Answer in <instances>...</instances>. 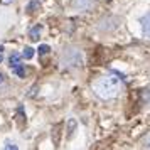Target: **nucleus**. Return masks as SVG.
<instances>
[{"label":"nucleus","instance_id":"obj_1","mask_svg":"<svg viewBox=\"0 0 150 150\" xmlns=\"http://www.w3.org/2000/svg\"><path fill=\"white\" fill-rule=\"evenodd\" d=\"M91 88L95 91V95L101 100H113L118 96L120 89H122V84H120V79L115 78V76H101L93 81Z\"/></svg>","mask_w":150,"mask_h":150},{"label":"nucleus","instance_id":"obj_2","mask_svg":"<svg viewBox=\"0 0 150 150\" xmlns=\"http://www.w3.org/2000/svg\"><path fill=\"white\" fill-rule=\"evenodd\" d=\"M71 4H73V7H74L76 10H81V12H86V10H89V8L93 7L95 0H73Z\"/></svg>","mask_w":150,"mask_h":150},{"label":"nucleus","instance_id":"obj_3","mask_svg":"<svg viewBox=\"0 0 150 150\" xmlns=\"http://www.w3.org/2000/svg\"><path fill=\"white\" fill-rule=\"evenodd\" d=\"M140 25H142V30L145 35H150V12L149 14H145L140 19Z\"/></svg>","mask_w":150,"mask_h":150},{"label":"nucleus","instance_id":"obj_4","mask_svg":"<svg viewBox=\"0 0 150 150\" xmlns=\"http://www.w3.org/2000/svg\"><path fill=\"white\" fill-rule=\"evenodd\" d=\"M21 57L22 56H19L17 52H14V54L8 57V62H10V68H15V66H19L21 64Z\"/></svg>","mask_w":150,"mask_h":150},{"label":"nucleus","instance_id":"obj_5","mask_svg":"<svg viewBox=\"0 0 150 150\" xmlns=\"http://www.w3.org/2000/svg\"><path fill=\"white\" fill-rule=\"evenodd\" d=\"M12 71H14L19 78H24V76H25V68H24V64H19V66L12 68Z\"/></svg>","mask_w":150,"mask_h":150},{"label":"nucleus","instance_id":"obj_6","mask_svg":"<svg viewBox=\"0 0 150 150\" xmlns=\"http://www.w3.org/2000/svg\"><path fill=\"white\" fill-rule=\"evenodd\" d=\"M39 34H41V25H35L34 29H30V39L32 41H37L39 39Z\"/></svg>","mask_w":150,"mask_h":150},{"label":"nucleus","instance_id":"obj_7","mask_svg":"<svg viewBox=\"0 0 150 150\" xmlns=\"http://www.w3.org/2000/svg\"><path fill=\"white\" fill-rule=\"evenodd\" d=\"M35 54V51L32 47H25L24 49V52H22V57H25V59H32Z\"/></svg>","mask_w":150,"mask_h":150},{"label":"nucleus","instance_id":"obj_8","mask_svg":"<svg viewBox=\"0 0 150 150\" xmlns=\"http://www.w3.org/2000/svg\"><path fill=\"white\" fill-rule=\"evenodd\" d=\"M37 51H39V54H47L49 51H51V47H49V46H46V44H42V46H39V49H37Z\"/></svg>","mask_w":150,"mask_h":150},{"label":"nucleus","instance_id":"obj_9","mask_svg":"<svg viewBox=\"0 0 150 150\" xmlns=\"http://www.w3.org/2000/svg\"><path fill=\"white\" fill-rule=\"evenodd\" d=\"M37 5H39V4H37V0H34V2H30V4H29L27 10H29V12H32L34 8H37Z\"/></svg>","mask_w":150,"mask_h":150},{"label":"nucleus","instance_id":"obj_10","mask_svg":"<svg viewBox=\"0 0 150 150\" xmlns=\"http://www.w3.org/2000/svg\"><path fill=\"white\" fill-rule=\"evenodd\" d=\"M76 128V122L74 120H69V133H71V130Z\"/></svg>","mask_w":150,"mask_h":150},{"label":"nucleus","instance_id":"obj_11","mask_svg":"<svg viewBox=\"0 0 150 150\" xmlns=\"http://www.w3.org/2000/svg\"><path fill=\"white\" fill-rule=\"evenodd\" d=\"M5 149H17V145H15V143H12V142H7L5 143Z\"/></svg>","mask_w":150,"mask_h":150},{"label":"nucleus","instance_id":"obj_12","mask_svg":"<svg viewBox=\"0 0 150 150\" xmlns=\"http://www.w3.org/2000/svg\"><path fill=\"white\" fill-rule=\"evenodd\" d=\"M0 2H2V4H5V5H8V4H12L14 0H0Z\"/></svg>","mask_w":150,"mask_h":150},{"label":"nucleus","instance_id":"obj_13","mask_svg":"<svg viewBox=\"0 0 150 150\" xmlns=\"http://www.w3.org/2000/svg\"><path fill=\"white\" fill-rule=\"evenodd\" d=\"M4 81H5V78H4V74H2V73H0V86L4 84Z\"/></svg>","mask_w":150,"mask_h":150},{"label":"nucleus","instance_id":"obj_14","mask_svg":"<svg viewBox=\"0 0 150 150\" xmlns=\"http://www.w3.org/2000/svg\"><path fill=\"white\" fill-rule=\"evenodd\" d=\"M2 59H4V56H2V54H0V62H2Z\"/></svg>","mask_w":150,"mask_h":150}]
</instances>
